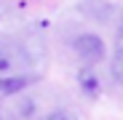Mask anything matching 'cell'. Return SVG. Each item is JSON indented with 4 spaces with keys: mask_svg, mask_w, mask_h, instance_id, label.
<instances>
[{
    "mask_svg": "<svg viewBox=\"0 0 123 120\" xmlns=\"http://www.w3.org/2000/svg\"><path fill=\"white\" fill-rule=\"evenodd\" d=\"M24 69V53L13 40L0 37V77H11V75H22Z\"/></svg>",
    "mask_w": 123,
    "mask_h": 120,
    "instance_id": "1",
    "label": "cell"
},
{
    "mask_svg": "<svg viewBox=\"0 0 123 120\" xmlns=\"http://www.w3.org/2000/svg\"><path fill=\"white\" fill-rule=\"evenodd\" d=\"M75 53L83 59L86 64H99L105 59V43L102 37L94 35V32H83L75 37Z\"/></svg>",
    "mask_w": 123,
    "mask_h": 120,
    "instance_id": "2",
    "label": "cell"
},
{
    "mask_svg": "<svg viewBox=\"0 0 123 120\" xmlns=\"http://www.w3.org/2000/svg\"><path fill=\"white\" fill-rule=\"evenodd\" d=\"M32 83L30 75H11V77H0V93L3 96H11V93H19L22 88H27Z\"/></svg>",
    "mask_w": 123,
    "mask_h": 120,
    "instance_id": "3",
    "label": "cell"
},
{
    "mask_svg": "<svg viewBox=\"0 0 123 120\" xmlns=\"http://www.w3.org/2000/svg\"><path fill=\"white\" fill-rule=\"evenodd\" d=\"M112 77L123 86V29H120V40L115 43V56H112Z\"/></svg>",
    "mask_w": 123,
    "mask_h": 120,
    "instance_id": "4",
    "label": "cell"
},
{
    "mask_svg": "<svg viewBox=\"0 0 123 120\" xmlns=\"http://www.w3.org/2000/svg\"><path fill=\"white\" fill-rule=\"evenodd\" d=\"M80 86H83V91H86L88 96H96V93H99V80H96V75H94L91 69H83V72H80Z\"/></svg>",
    "mask_w": 123,
    "mask_h": 120,
    "instance_id": "5",
    "label": "cell"
},
{
    "mask_svg": "<svg viewBox=\"0 0 123 120\" xmlns=\"http://www.w3.org/2000/svg\"><path fill=\"white\" fill-rule=\"evenodd\" d=\"M40 120H75L67 109H56V112H48L46 117H40Z\"/></svg>",
    "mask_w": 123,
    "mask_h": 120,
    "instance_id": "6",
    "label": "cell"
},
{
    "mask_svg": "<svg viewBox=\"0 0 123 120\" xmlns=\"http://www.w3.org/2000/svg\"><path fill=\"white\" fill-rule=\"evenodd\" d=\"M0 120H3V115H0Z\"/></svg>",
    "mask_w": 123,
    "mask_h": 120,
    "instance_id": "7",
    "label": "cell"
}]
</instances>
